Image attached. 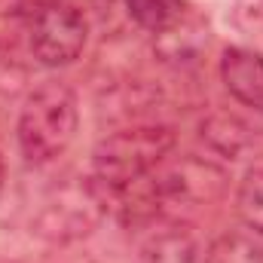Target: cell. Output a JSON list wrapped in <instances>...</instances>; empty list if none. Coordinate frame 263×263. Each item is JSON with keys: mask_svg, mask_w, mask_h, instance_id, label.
Segmentation results:
<instances>
[{"mask_svg": "<svg viewBox=\"0 0 263 263\" xmlns=\"http://www.w3.org/2000/svg\"><path fill=\"white\" fill-rule=\"evenodd\" d=\"M126 12L141 31L156 37V34L168 31L187 12V6H184V0H126Z\"/></svg>", "mask_w": 263, "mask_h": 263, "instance_id": "10", "label": "cell"}, {"mask_svg": "<svg viewBox=\"0 0 263 263\" xmlns=\"http://www.w3.org/2000/svg\"><path fill=\"white\" fill-rule=\"evenodd\" d=\"M80 107L73 89L62 80L40 83L18 110V150L31 165L55 162L77 138Z\"/></svg>", "mask_w": 263, "mask_h": 263, "instance_id": "1", "label": "cell"}, {"mask_svg": "<svg viewBox=\"0 0 263 263\" xmlns=\"http://www.w3.org/2000/svg\"><path fill=\"white\" fill-rule=\"evenodd\" d=\"M141 184L153 217H159L165 208H199L217 202L227 190V172L217 168L214 162L187 156L175 165H159Z\"/></svg>", "mask_w": 263, "mask_h": 263, "instance_id": "4", "label": "cell"}, {"mask_svg": "<svg viewBox=\"0 0 263 263\" xmlns=\"http://www.w3.org/2000/svg\"><path fill=\"white\" fill-rule=\"evenodd\" d=\"M107 208L110 190L104 184L95 178H70L46 190L31 217V230L52 245H70L92 236L107 217Z\"/></svg>", "mask_w": 263, "mask_h": 263, "instance_id": "3", "label": "cell"}, {"mask_svg": "<svg viewBox=\"0 0 263 263\" xmlns=\"http://www.w3.org/2000/svg\"><path fill=\"white\" fill-rule=\"evenodd\" d=\"M208 40V25L199 18L196 12H184L168 31H162V34H156V52L165 59V62H187V59H193L199 49H202V43Z\"/></svg>", "mask_w": 263, "mask_h": 263, "instance_id": "9", "label": "cell"}, {"mask_svg": "<svg viewBox=\"0 0 263 263\" xmlns=\"http://www.w3.org/2000/svg\"><path fill=\"white\" fill-rule=\"evenodd\" d=\"M236 211L245 227L263 233V168H251L236 190Z\"/></svg>", "mask_w": 263, "mask_h": 263, "instance_id": "12", "label": "cell"}, {"mask_svg": "<svg viewBox=\"0 0 263 263\" xmlns=\"http://www.w3.org/2000/svg\"><path fill=\"white\" fill-rule=\"evenodd\" d=\"M220 77L227 92L245 104L263 114V55L248 46H230L220 55Z\"/></svg>", "mask_w": 263, "mask_h": 263, "instance_id": "6", "label": "cell"}, {"mask_svg": "<svg viewBox=\"0 0 263 263\" xmlns=\"http://www.w3.org/2000/svg\"><path fill=\"white\" fill-rule=\"evenodd\" d=\"M233 25L248 37H263V0H236Z\"/></svg>", "mask_w": 263, "mask_h": 263, "instance_id": "14", "label": "cell"}, {"mask_svg": "<svg viewBox=\"0 0 263 263\" xmlns=\"http://www.w3.org/2000/svg\"><path fill=\"white\" fill-rule=\"evenodd\" d=\"M205 263H263V245L242 233H223L208 245Z\"/></svg>", "mask_w": 263, "mask_h": 263, "instance_id": "11", "label": "cell"}, {"mask_svg": "<svg viewBox=\"0 0 263 263\" xmlns=\"http://www.w3.org/2000/svg\"><path fill=\"white\" fill-rule=\"evenodd\" d=\"M257 129H251L242 117L236 114H227V110H214L202 120V138L211 150H217L220 156H242L251 144H254V135Z\"/></svg>", "mask_w": 263, "mask_h": 263, "instance_id": "8", "label": "cell"}, {"mask_svg": "<svg viewBox=\"0 0 263 263\" xmlns=\"http://www.w3.org/2000/svg\"><path fill=\"white\" fill-rule=\"evenodd\" d=\"M28 43L40 65L65 67L86 49V15L65 0H40L28 12Z\"/></svg>", "mask_w": 263, "mask_h": 263, "instance_id": "5", "label": "cell"}, {"mask_svg": "<svg viewBox=\"0 0 263 263\" xmlns=\"http://www.w3.org/2000/svg\"><path fill=\"white\" fill-rule=\"evenodd\" d=\"M138 263H205V257L184 227H159L144 239Z\"/></svg>", "mask_w": 263, "mask_h": 263, "instance_id": "7", "label": "cell"}, {"mask_svg": "<svg viewBox=\"0 0 263 263\" xmlns=\"http://www.w3.org/2000/svg\"><path fill=\"white\" fill-rule=\"evenodd\" d=\"M28 0H0V52H9L28 31Z\"/></svg>", "mask_w": 263, "mask_h": 263, "instance_id": "13", "label": "cell"}, {"mask_svg": "<svg viewBox=\"0 0 263 263\" xmlns=\"http://www.w3.org/2000/svg\"><path fill=\"white\" fill-rule=\"evenodd\" d=\"M3 181H6V168H3V156H0V193H3Z\"/></svg>", "mask_w": 263, "mask_h": 263, "instance_id": "15", "label": "cell"}, {"mask_svg": "<svg viewBox=\"0 0 263 263\" xmlns=\"http://www.w3.org/2000/svg\"><path fill=\"white\" fill-rule=\"evenodd\" d=\"M178 135L162 123H141L104 135L92 150V178L107 190H123L153 175L172 156Z\"/></svg>", "mask_w": 263, "mask_h": 263, "instance_id": "2", "label": "cell"}]
</instances>
